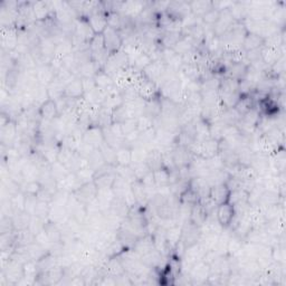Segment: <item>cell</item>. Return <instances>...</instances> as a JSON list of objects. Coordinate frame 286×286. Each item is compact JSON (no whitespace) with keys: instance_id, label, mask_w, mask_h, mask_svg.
Returning <instances> with one entry per match:
<instances>
[{"instance_id":"obj_1","label":"cell","mask_w":286,"mask_h":286,"mask_svg":"<svg viewBox=\"0 0 286 286\" xmlns=\"http://www.w3.org/2000/svg\"><path fill=\"white\" fill-rule=\"evenodd\" d=\"M215 216H216L219 224L224 227V228H228L232 225L235 216H236L234 205H232L228 201L217 205L216 209H215Z\"/></svg>"},{"instance_id":"obj_2","label":"cell","mask_w":286,"mask_h":286,"mask_svg":"<svg viewBox=\"0 0 286 286\" xmlns=\"http://www.w3.org/2000/svg\"><path fill=\"white\" fill-rule=\"evenodd\" d=\"M104 37V44L105 49L108 50L110 54L119 52L120 49H122L123 46V37L121 35L120 30L113 29L108 27L103 33Z\"/></svg>"},{"instance_id":"obj_3","label":"cell","mask_w":286,"mask_h":286,"mask_svg":"<svg viewBox=\"0 0 286 286\" xmlns=\"http://www.w3.org/2000/svg\"><path fill=\"white\" fill-rule=\"evenodd\" d=\"M18 136L19 131L15 120H10L9 122L0 129V142H1V146L14 147L15 143L17 142Z\"/></svg>"},{"instance_id":"obj_4","label":"cell","mask_w":286,"mask_h":286,"mask_svg":"<svg viewBox=\"0 0 286 286\" xmlns=\"http://www.w3.org/2000/svg\"><path fill=\"white\" fill-rule=\"evenodd\" d=\"M170 154L175 167L177 168V169L189 166L194 158V155L191 154L189 149L181 146H175L170 150Z\"/></svg>"},{"instance_id":"obj_5","label":"cell","mask_w":286,"mask_h":286,"mask_svg":"<svg viewBox=\"0 0 286 286\" xmlns=\"http://www.w3.org/2000/svg\"><path fill=\"white\" fill-rule=\"evenodd\" d=\"M210 275V266L206 262L199 261L191 266L189 276L195 284H206L207 280Z\"/></svg>"},{"instance_id":"obj_6","label":"cell","mask_w":286,"mask_h":286,"mask_svg":"<svg viewBox=\"0 0 286 286\" xmlns=\"http://www.w3.org/2000/svg\"><path fill=\"white\" fill-rule=\"evenodd\" d=\"M97 190H99V188H97L96 183L93 180L91 182L82 185L78 189L74 191L73 195L78 199V201L83 203V205H88V203L93 201L96 198Z\"/></svg>"},{"instance_id":"obj_7","label":"cell","mask_w":286,"mask_h":286,"mask_svg":"<svg viewBox=\"0 0 286 286\" xmlns=\"http://www.w3.org/2000/svg\"><path fill=\"white\" fill-rule=\"evenodd\" d=\"M167 68L168 66L161 60H154L142 73L149 81L154 82V83L156 84L164 75Z\"/></svg>"},{"instance_id":"obj_8","label":"cell","mask_w":286,"mask_h":286,"mask_svg":"<svg viewBox=\"0 0 286 286\" xmlns=\"http://www.w3.org/2000/svg\"><path fill=\"white\" fill-rule=\"evenodd\" d=\"M83 142L89 144V146L95 149L99 148L104 142V135L102 128L99 127V125H89L83 134Z\"/></svg>"},{"instance_id":"obj_9","label":"cell","mask_w":286,"mask_h":286,"mask_svg":"<svg viewBox=\"0 0 286 286\" xmlns=\"http://www.w3.org/2000/svg\"><path fill=\"white\" fill-rule=\"evenodd\" d=\"M206 252L207 250L202 247L200 242L188 246V247H186L185 250H183L182 262H185V263L189 265H194L195 263H197V262L202 261Z\"/></svg>"},{"instance_id":"obj_10","label":"cell","mask_w":286,"mask_h":286,"mask_svg":"<svg viewBox=\"0 0 286 286\" xmlns=\"http://www.w3.org/2000/svg\"><path fill=\"white\" fill-rule=\"evenodd\" d=\"M167 13L175 21H182L186 16L191 14L189 1H170Z\"/></svg>"},{"instance_id":"obj_11","label":"cell","mask_w":286,"mask_h":286,"mask_svg":"<svg viewBox=\"0 0 286 286\" xmlns=\"http://www.w3.org/2000/svg\"><path fill=\"white\" fill-rule=\"evenodd\" d=\"M74 31L81 36L86 42H91V39L95 36L93 29L89 26L88 17H83V16H80L75 19L74 22Z\"/></svg>"},{"instance_id":"obj_12","label":"cell","mask_w":286,"mask_h":286,"mask_svg":"<svg viewBox=\"0 0 286 286\" xmlns=\"http://www.w3.org/2000/svg\"><path fill=\"white\" fill-rule=\"evenodd\" d=\"M33 13L36 22H46L54 16V10L50 1H35L33 2Z\"/></svg>"},{"instance_id":"obj_13","label":"cell","mask_w":286,"mask_h":286,"mask_svg":"<svg viewBox=\"0 0 286 286\" xmlns=\"http://www.w3.org/2000/svg\"><path fill=\"white\" fill-rule=\"evenodd\" d=\"M88 19L89 26H91V28L93 29L95 35L103 34L104 30L108 28L107 13H104V11H96V13H93L92 15L88 16Z\"/></svg>"},{"instance_id":"obj_14","label":"cell","mask_w":286,"mask_h":286,"mask_svg":"<svg viewBox=\"0 0 286 286\" xmlns=\"http://www.w3.org/2000/svg\"><path fill=\"white\" fill-rule=\"evenodd\" d=\"M230 190L226 183H220V185H215L210 187L209 191V199L213 201L215 205H220L222 202L228 201Z\"/></svg>"},{"instance_id":"obj_15","label":"cell","mask_w":286,"mask_h":286,"mask_svg":"<svg viewBox=\"0 0 286 286\" xmlns=\"http://www.w3.org/2000/svg\"><path fill=\"white\" fill-rule=\"evenodd\" d=\"M248 67H249V64L246 62L230 63V64L226 67L225 76L232 77L234 78V80H237V81L244 80L246 74H247Z\"/></svg>"},{"instance_id":"obj_16","label":"cell","mask_w":286,"mask_h":286,"mask_svg":"<svg viewBox=\"0 0 286 286\" xmlns=\"http://www.w3.org/2000/svg\"><path fill=\"white\" fill-rule=\"evenodd\" d=\"M36 78L39 85L46 86L47 88L56 78V72H55L50 64L38 66L36 68Z\"/></svg>"},{"instance_id":"obj_17","label":"cell","mask_w":286,"mask_h":286,"mask_svg":"<svg viewBox=\"0 0 286 286\" xmlns=\"http://www.w3.org/2000/svg\"><path fill=\"white\" fill-rule=\"evenodd\" d=\"M208 216H209L208 211H207L205 206H203L201 202L198 201L191 206L189 220L193 222V224H195L196 226L201 227L206 222Z\"/></svg>"},{"instance_id":"obj_18","label":"cell","mask_w":286,"mask_h":286,"mask_svg":"<svg viewBox=\"0 0 286 286\" xmlns=\"http://www.w3.org/2000/svg\"><path fill=\"white\" fill-rule=\"evenodd\" d=\"M285 45L281 46L280 48H268V47H262V61H263L268 67L280 60L285 55Z\"/></svg>"},{"instance_id":"obj_19","label":"cell","mask_w":286,"mask_h":286,"mask_svg":"<svg viewBox=\"0 0 286 286\" xmlns=\"http://www.w3.org/2000/svg\"><path fill=\"white\" fill-rule=\"evenodd\" d=\"M39 115H41L43 120L47 121H53L56 119V117L60 116V112H58L56 102L50 99L44 102V103L39 107Z\"/></svg>"},{"instance_id":"obj_20","label":"cell","mask_w":286,"mask_h":286,"mask_svg":"<svg viewBox=\"0 0 286 286\" xmlns=\"http://www.w3.org/2000/svg\"><path fill=\"white\" fill-rule=\"evenodd\" d=\"M31 218H33V215L27 213L26 210L16 211V213L14 214V216L11 217V220H13V225L16 232H21V230L28 229Z\"/></svg>"},{"instance_id":"obj_21","label":"cell","mask_w":286,"mask_h":286,"mask_svg":"<svg viewBox=\"0 0 286 286\" xmlns=\"http://www.w3.org/2000/svg\"><path fill=\"white\" fill-rule=\"evenodd\" d=\"M65 96L73 100H78L84 96V88H83V82H82V78L80 77L74 78L69 84L66 85Z\"/></svg>"},{"instance_id":"obj_22","label":"cell","mask_w":286,"mask_h":286,"mask_svg":"<svg viewBox=\"0 0 286 286\" xmlns=\"http://www.w3.org/2000/svg\"><path fill=\"white\" fill-rule=\"evenodd\" d=\"M131 189H132V193L134 195V197L136 199V202H138V205L141 207H146L148 206L149 203V197H148V194H147V189L144 185L142 183L141 180L136 179L134 182L131 183Z\"/></svg>"},{"instance_id":"obj_23","label":"cell","mask_w":286,"mask_h":286,"mask_svg":"<svg viewBox=\"0 0 286 286\" xmlns=\"http://www.w3.org/2000/svg\"><path fill=\"white\" fill-rule=\"evenodd\" d=\"M182 228L181 225H174L166 229V240L170 249H175L181 242Z\"/></svg>"},{"instance_id":"obj_24","label":"cell","mask_w":286,"mask_h":286,"mask_svg":"<svg viewBox=\"0 0 286 286\" xmlns=\"http://www.w3.org/2000/svg\"><path fill=\"white\" fill-rule=\"evenodd\" d=\"M219 140L209 138L201 141V158L209 159L219 154Z\"/></svg>"},{"instance_id":"obj_25","label":"cell","mask_w":286,"mask_h":286,"mask_svg":"<svg viewBox=\"0 0 286 286\" xmlns=\"http://www.w3.org/2000/svg\"><path fill=\"white\" fill-rule=\"evenodd\" d=\"M93 78H94V81H95L97 88L103 89V91H105L107 93L113 88V86H114V82H113L112 76L105 72L104 69H100Z\"/></svg>"},{"instance_id":"obj_26","label":"cell","mask_w":286,"mask_h":286,"mask_svg":"<svg viewBox=\"0 0 286 286\" xmlns=\"http://www.w3.org/2000/svg\"><path fill=\"white\" fill-rule=\"evenodd\" d=\"M116 178V172L114 170H110L104 172V174L96 175L94 178V182L96 183V186L99 189H103V188H112L114 185Z\"/></svg>"},{"instance_id":"obj_27","label":"cell","mask_w":286,"mask_h":286,"mask_svg":"<svg viewBox=\"0 0 286 286\" xmlns=\"http://www.w3.org/2000/svg\"><path fill=\"white\" fill-rule=\"evenodd\" d=\"M189 5L191 14L197 16L199 18H201L207 11H209L214 8L213 1H209V0H196V1H189Z\"/></svg>"},{"instance_id":"obj_28","label":"cell","mask_w":286,"mask_h":286,"mask_svg":"<svg viewBox=\"0 0 286 286\" xmlns=\"http://www.w3.org/2000/svg\"><path fill=\"white\" fill-rule=\"evenodd\" d=\"M264 46V38L258 36L256 34H250L247 33L246 35L244 41H242V48L245 50V52H248V50H253V49H258L262 48Z\"/></svg>"},{"instance_id":"obj_29","label":"cell","mask_w":286,"mask_h":286,"mask_svg":"<svg viewBox=\"0 0 286 286\" xmlns=\"http://www.w3.org/2000/svg\"><path fill=\"white\" fill-rule=\"evenodd\" d=\"M101 68V66L97 64V63L94 62L93 60L89 61L88 63H85V64L81 65L80 67H78L77 70V77L80 78H93L95 76V74L99 72Z\"/></svg>"},{"instance_id":"obj_30","label":"cell","mask_w":286,"mask_h":286,"mask_svg":"<svg viewBox=\"0 0 286 286\" xmlns=\"http://www.w3.org/2000/svg\"><path fill=\"white\" fill-rule=\"evenodd\" d=\"M109 211L124 219L129 216V213H130V207L125 203V201L122 198L115 197L114 199H113V201L111 203V208H110Z\"/></svg>"},{"instance_id":"obj_31","label":"cell","mask_w":286,"mask_h":286,"mask_svg":"<svg viewBox=\"0 0 286 286\" xmlns=\"http://www.w3.org/2000/svg\"><path fill=\"white\" fill-rule=\"evenodd\" d=\"M146 163L151 171L158 170L162 167V151L160 149H151L146 159Z\"/></svg>"},{"instance_id":"obj_32","label":"cell","mask_w":286,"mask_h":286,"mask_svg":"<svg viewBox=\"0 0 286 286\" xmlns=\"http://www.w3.org/2000/svg\"><path fill=\"white\" fill-rule=\"evenodd\" d=\"M146 114L154 120L161 115V96L159 95L146 101Z\"/></svg>"},{"instance_id":"obj_33","label":"cell","mask_w":286,"mask_h":286,"mask_svg":"<svg viewBox=\"0 0 286 286\" xmlns=\"http://www.w3.org/2000/svg\"><path fill=\"white\" fill-rule=\"evenodd\" d=\"M132 164V148L123 146L116 150V166L128 167Z\"/></svg>"},{"instance_id":"obj_34","label":"cell","mask_w":286,"mask_h":286,"mask_svg":"<svg viewBox=\"0 0 286 286\" xmlns=\"http://www.w3.org/2000/svg\"><path fill=\"white\" fill-rule=\"evenodd\" d=\"M285 198H282L279 193L276 191H271V190H265L262 197L260 199V205L264 206V207H268V206H275L279 205V203L283 202Z\"/></svg>"},{"instance_id":"obj_35","label":"cell","mask_w":286,"mask_h":286,"mask_svg":"<svg viewBox=\"0 0 286 286\" xmlns=\"http://www.w3.org/2000/svg\"><path fill=\"white\" fill-rule=\"evenodd\" d=\"M97 149L103 156L105 163L110 164V166H116V150L114 148L109 146L107 142H103Z\"/></svg>"},{"instance_id":"obj_36","label":"cell","mask_w":286,"mask_h":286,"mask_svg":"<svg viewBox=\"0 0 286 286\" xmlns=\"http://www.w3.org/2000/svg\"><path fill=\"white\" fill-rule=\"evenodd\" d=\"M27 252L29 254L30 260L34 261H41L42 258H44L47 254L49 253V249H47L44 246H42L38 242H34L33 244H30L29 246H27Z\"/></svg>"},{"instance_id":"obj_37","label":"cell","mask_w":286,"mask_h":286,"mask_svg":"<svg viewBox=\"0 0 286 286\" xmlns=\"http://www.w3.org/2000/svg\"><path fill=\"white\" fill-rule=\"evenodd\" d=\"M124 101L122 99V95H121V92H119L114 94H108L107 99L104 100L103 103H102V108L114 111V110L122 107Z\"/></svg>"},{"instance_id":"obj_38","label":"cell","mask_w":286,"mask_h":286,"mask_svg":"<svg viewBox=\"0 0 286 286\" xmlns=\"http://www.w3.org/2000/svg\"><path fill=\"white\" fill-rule=\"evenodd\" d=\"M154 180L156 187H163V186H170V177L171 171L166 169L164 167L159 168L158 170L154 171Z\"/></svg>"},{"instance_id":"obj_39","label":"cell","mask_w":286,"mask_h":286,"mask_svg":"<svg viewBox=\"0 0 286 286\" xmlns=\"http://www.w3.org/2000/svg\"><path fill=\"white\" fill-rule=\"evenodd\" d=\"M108 27L116 30H121L123 28L124 17L117 11H108L107 13Z\"/></svg>"},{"instance_id":"obj_40","label":"cell","mask_w":286,"mask_h":286,"mask_svg":"<svg viewBox=\"0 0 286 286\" xmlns=\"http://www.w3.org/2000/svg\"><path fill=\"white\" fill-rule=\"evenodd\" d=\"M43 189L42 183L38 180H30V181H25L22 185V191L26 196H33L37 197L38 194Z\"/></svg>"},{"instance_id":"obj_41","label":"cell","mask_w":286,"mask_h":286,"mask_svg":"<svg viewBox=\"0 0 286 286\" xmlns=\"http://www.w3.org/2000/svg\"><path fill=\"white\" fill-rule=\"evenodd\" d=\"M219 95H220L221 103L224 104V107L226 109H234L242 97L240 92L221 93V94H219Z\"/></svg>"},{"instance_id":"obj_42","label":"cell","mask_w":286,"mask_h":286,"mask_svg":"<svg viewBox=\"0 0 286 286\" xmlns=\"http://www.w3.org/2000/svg\"><path fill=\"white\" fill-rule=\"evenodd\" d=\"M50 207H52V202L38 200L36 203V207H35V211H34L33 216H36L41 219H44V220H48Z\"/></svg>"},{"instance_id":"obj_43","label":"cell","mask_w":286,"mask_h":286,"mask_svg":"<svg viewBox=\"0 0 286 286\" xmlns=\"http://www.w3.org/2000/svg\"><path fill=\"white\" fill-rule=\"evenodd\" d=\"M50 174H52L53 178L56 180V182H57L63 178H65L66 176L69 174V171L64 163L56 161L50 164Z\"/></svg>"},{"instance_id":"obj_44","label":"cell","mask_w":286,"mask_h":286,"mask_svg":"<svg viewBox=\"0 0 286 286\" xmlns=\"http://www.w3.org/2000/svg\"><path fill=\"white\" fill-rule=\"evenodd\" d=\"M149 150L146 147L136 144V146L132 148V164L146 162Z\"/></svg>"},{"instance_id":"obj_45","label":"cell","mask_w":286,"mask_h":286,"mask_svg":"<svg viewBox=\"0 0 286 286\" xmlns=\"http://www.w3.org/2000/svg\"><path fill=\"white\" fill-rule=\"evenodd\" d=\"M154 61V57H152V55L148 53H142L140 56H138L134 61H133L131 66H133V67L136 69L141 70V72H143V70L146 69Z\"/></svg>"},{"instance_id":"obj_46","label":"cell","mask_w":286,"mask_h":286,"mask_svg":"<svg viewBox=\"0 0 286 286\" xmlns=\"http://www.w3.org/2000/svg\"><path fill=\"white\" fill-rule=\"evenodd\" d=\"M172 49H174L175 52L177 53V54H179V55H181V56H183V55H185V54L189 53L190 50L195 49V47H194V44H193V43H191V41H190L189 38L182 36L181 38L179 39L177 44H176L174 46V48H172Z\"/></svg>"},{"instance_id":"obj_47","label":"cell","mask_w":286,"mask_h":286,"mask_svg":"<svg viewBox=\"0 0 286 286\" xmlns=\"http://www.w3.org/2000/svg\"><path fill=\"white\" fill-rule=\"evenodd\" d=\"M220 15H221V11L213 8V9L207 11V13L201 17L202 25L208 26V27H214L215 25H216V22L219 21V18H220Z\"/></svg>"},{"instance_id":"obj_48","label":"cell","mask_w":286,"mask_h":286,"mask_svg":"<svg viewBox=\"0 0 286 286\" xmlns=\"http://www.w3.org/2000/svg\"><path fill=\"white\" fill-rule=\"evenodd\" d=\"M271 257L273 262L279 264H285L286 261V253H285V245L283 244H277L273 246L271 250Z\"/></svg>"},{"instance_id":"obj_49","label":"cell","mask_w":286,"mask_h":286,"mask_svg":"<svg viewBox=\"0 0 286 286\" xmlns=\"http://www.w3.org/2000/svg\"><path fill=\"white\" fill-rule=\"evenodd\" d=\"M115 172H116V175L120 176L121 178H123L124 180H127L129 183L134 182L136 180L132 166H128V167L116 166L115 167Z\"/></svg>"},{"instance_id":"obj_50","label":"cell","mask_w":286,"mask_h":286,"mask_svg":"<svg viewBox=\"0 0 286 286\" xmlns=\"http://www.w3.org/2000/svg\"><path fill=\"white\" fill-rule=\"evenodd\" d=\"M88 160H89V167H91L95 172L107 164L99 149H95V150L93 151V154L88 156Z\"/></svg>"},{"instance_id":"obj_51","label":"cell","mask_w":286,"mask_h":286,"mask_svg":"<svg viewBox=\"0 0 286 286\" xmlns=\"http://www.w3.org/2000/svg\"><path fill=\"white\" fill-rule=\"evenodd\" d=\"M154 119L147 114H143L136 119V125H138V131L144 132L150 130V129L154 128Z\"/></svg>"},{"instance_id":"obj_52","label":"cell","mask_w":286,"mask_h":286,"mask_svg":"<svg viewBox=\"0 0 286 286\" xmlns=\"http://www.w3.org/2000/svg\"><path fill=\"white\" fill-rule=\"evenodd\" d=\"M10 203L13 208L16 211H22L25 210V203H26V195L22 191H19L18 194L11 196Z\"/></svg>"},{"instance_id":"obj_53","label":"cell","mask_w":286,"mask_h":286,"mask_svg":"<svg viewBox=\"0 0 286 286\" xmlns=\"http://www.w3.org/2000/svg\"><path fill=\"white\" fill-rule=\"evenodd\" d=\"M78 180H80L81 185H84V183L91 182L95 178V171H94L91 167L84 168V169H81L75 172Z\"/></svg>"},{"instance_id":"obj_54","label":"cell","mask_w":286,"mask_h":286,"mask_svg":"<svg viewBox=\"0 0 286 286\" xmlns=\"http://www.w3.org/2000/svg\"><path fill=\"white\" fill-rule=\"evenodd\" d=\"M46 221L44 219H41L36 216H33L31 218V221H30V225H29V230L31 233H33L35 236H36L37 234H39L43 230L45 229V225H46Z\"/></svg>"},{"instance_id":"obj_55","label":"cell","mask_w":286,"mask_h":286,"mask_svg":"<svg viewBox=\"0 0 286 286\" xmlns=\"http://www.w3.org/2000/svg\"><path fill=\"white\" fill-rule=\"evenodd\" d=\"M89 49H91L92 53L100 52V50L105 49L103 34L95 35V36L91 39V42H89Z\"/></svg>"},{"instance_id":"obj_56","label":"cell","mask_w":286,"mask_h":286,"mask_svg":"<svg viewBox=\"0 0 286 286\" xmlns=\"http://www.w3.org/2000/svg\"><path fill=\"white\" fill-rule=\"evenodd\" d=\"M121 127H122V132L124 138L125 136L130 135L131 133H134L138 131V125H136V119H128L125 120L124 122L121 123Z\"/></svg>"},{"instance_id":"obj_57","label":"cell","mask_w":286,"mask_h":286,"mask_svg":"<svg viewBox=\"0 0 286 286\" xmlns=\"http://www.w3.org/2000/svg\"><path fill=\"white\" fill-rule=\"evenodd\" d=\"M132 168H133V171H134V175H135V178L138 180H141L143 177H146V176L150 172V168L148 167V164L146 162L143 163H136V164H131Z\"/></svg>"},{"instance_id":"obj_58","label":"cell","mask_w":286,"mask_h":286,"mask_svg":"<svg viewBox=\"0 0 286 286\" xmlns=\"http://www.w3.org/2000/svg\"><path fill=\"white\" fill-rule=\"evenodd\" d=\"M16 232L13 225L11 217L1 216V222H0V234H8Z\"/></svg>"},{"instance_id":"obj_59","label":"cell","mask_w":286,"mask_h":286,"mask_svg":"<svg viewBox=\"0 0 286 286\" xmlns=\"http://www.w3.org/2000/svg\"><path fill=\"white\" fill-rule=\"evenodd\" d=\"M38 201L37 197H33V196H26V203H25V210L30 215H34L35 207Z\"/></svg>"},{"instance_id":"obj_60","label":"cell","mask_w":286,"mask_h":286,"mask_svg":"<svg viewBox=\"0 0 286 286\" xmlns=\"http://www.w3.org/2000/svg\"><path fill=\"white\" fill-rule=\"evenodd\" d=\"M82 82H83L84 94L93 92L94 89L97 88V86L95 84V81H94V78H82Z\"/></svg>"}]
</instances>
